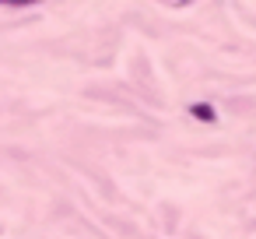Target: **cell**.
I'll return each instance as SVG.
<instances>
[{"mask_svg": "<svg viewBox=\"0 0 256 239\" xmlns=\"http://www.w3.org/2000/svg\"><path fill=\"white\" fill-rule=\"evenodd\" d=\"M193 113H196V116H200V120H210V116H214V113H210V109H207V106H196V109H193Z\"/></svg>", "mask_w": 256, "mask_h": 239, "instance_id": "obj_1", "label": "cell"}]
</instances>
